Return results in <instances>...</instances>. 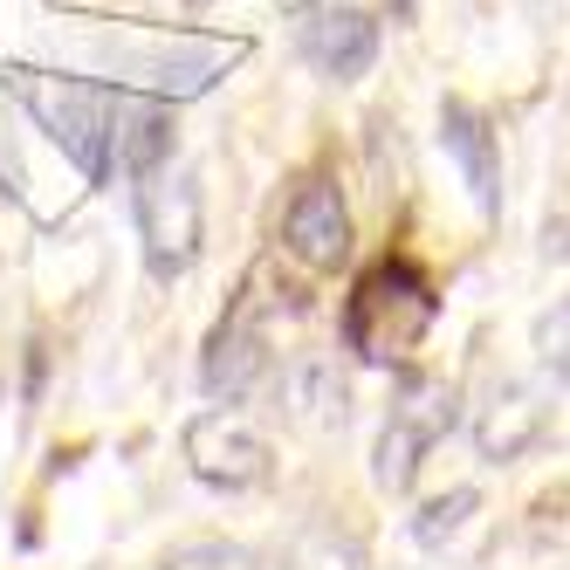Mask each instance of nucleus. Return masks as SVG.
<instances>
[{
	"label": "nucleus",
	"mask_w": 570,
	"mask_h": 570,
	"mask_svg": "<svg viewBox=\"0 0 570 570\" xmlns=\"http://www.w3.org/2000/svg\"><path fill=\"white\" fill-rule=\"evenodd\" d=\"M186 461H193L199 481H214V488H262L275 474L268 440L240 413H199L186 426Z\"/></svg>",
	"instance_id": "nucleus-6"
},
{
	"label": "nucleus",
	"mask_w": 570,
	"mask_h": 570,
	"mask_svg": "<svg viewBox=\"0 0 570 570\" xmlns=\"http://www.w3.org/2000/svg\"><path fill=\"white\" fill-rule=\"evenodd\" d=\"M282 240H289V255L303 268H337L351 255V214L331 179H303L289 214H282Z\"/></svg>",
	"instance_id": "nucleus-7"
},
{
	"label": "nucleus",
	"mask_w": 570,
	"mask_h": 570,
	"mask_svg": "<svg viewBox=\"0 0 570 570\" xmlns=\"http://www.w3.org/2000/svg\"><path fill=\"white\" fill-rule=\"evenodd\" d=\"M433 323H440V289H433V275L405 255H379L357 275V289L344 303V337L364 364L413 357Z\"/></svg>",
	"instance_id": "nucleus-1"
},
{
	"label": "nucleus",
	"mask_w": 570,
	"mask_h": 570,
	"mask_svg": "<svg viewBox=\"0 0 570 570\" xmlns=\"http://www.w3.org/2000/svg\"><path fill=\"white\" fill-rule=\"evenodd\" d=\"M461 426V399L446 379L433 372H405L399 392H392V413H385V433H379V488H392V495H405L420 474V461L433 454V446Z\"/></svg>",
	"instance_id": "nucleus-3"
},
{
	"label": "nucleus",
	"mask_w": 570,
	"mask_h": 570,
	"mask_svg": "<svg viewBox=\"0 0 570 570\" xmlns=\"http://www.w3.org/2000/svg\"><path fill=\"white\" fill-rule=\"evenodd\" d=\"M303 56L323 76L351 83V76L379 62V21H364L357 8H316V14H303Z\"/></svg>",
	"instance_id": "nucleus-9"
},
{
	"label": "nucleus",
	"mask_w": 570,
	"mask_h": 570,
	"mask_svg": "<svg viewBox=\"0 0 570 570\" xmlns=\"http://www.w3.org/2000/svg\"><path fill=\"white\" fill-rule=\"evenodd\" d=\"M8 83L90 179H117L110 145H117V117H125V90L83 83V76H42V69H14Z\"/></svg>",
	"instance_id": "nucleus-2"
},
{
	"label": "nucleus",
	"mask_w": 570,
	"mask_h": 570,
	"mask_svg": "<svg viewBox=\"0 0 570 570\" xmlns=\"http://www.w3.org/2000/svg\"><path fill=\"white\" fill-rule=\"evenodd\" d=\"M440 145H446V158L461 166L474 207L495 220V214H502V151H495L488 117H481L474 104H461V97H446V104H440Z\"/></svg>",
	"instance_id": "nucleus-8"
},
{
	"label": "nucleus",
	"mask_w": 570,
	"mask_h": 570,
	"mask_svg": "<svg viewBox=\"0 0 570 570\" xmlns=\"http://www.w3.org/2000/svg\"><path fill=\"white\" fill-rule=\"evenodd\" d=\"M104 62L138 83L145 97H199L234 62V42H199V35H117L104 42Z\"/></svg>",
	"instance_id": "nucleus-5"
},
{
	"label": "nucleus",
	"mask_w": 570,
	"mask_h": 570,
	"mask_svg": "<svg viewBox=\"0 0 570 570\" xmlns=\"http://www.w3.org/2000/svg\"><path fill=\"white\" fill-rule=\"evenodd\" d=\"M474 509H481V495H474V488H454V495H446V502H433V509H426V515L413 522V537H420L426 550H440V543L454 537V529H461V522H468Z\"/></svg>",
	"instance_id": "nucleus-13"
},
{
	"label": "nucleus",
	"mask_w": 570,
	"mask_h": 570,
	"mask_svg": "<svg viewBox=\"0 0 570 570\" xmlns=\"http://www.w3.org/2000/svg\"><path fill=\"white\" fill-rule=\"evenodd\" d=\"M537 357H543V372L557 385H570V296L537 316Z\"/></svg>",
	"instance_id": "nucleus-12"
},
{
	"label": "nucleus",
	"mask_w": 570,
	"mask_h": 570,
	"mask_svg": "<svg viewBox=\"0 0 570 570\" xmlns=\"http://www.w3.org/2000/svg\"><path fill=\"white\" fill-rule=\"evenodd\" d=\"M158 570H262V563H255V550H240V543H186Z\"/></svg>",
	"instance_id": "nucleus-14"
},
{
	"label": "nucleus",
	"mask_w": 570,
	"mask_h": 570,
	"mask_svg": "<svg viewBox=\"0 0 570 570\" xmlns=\"http://www.w3.org/2000/svg\"><path fill=\"white\" fill-rule=\"evenodd\" d=\"M268 372V351H262V331H255V303H240L220 331H214V351H207V392L214 399H248L255 379Z\"/></svg>",
	"instance_id": "nucleus-10"
},
{
	"label": "nucleus",
	"mask_w": 570,
	"mask_h": 570,
	"mask_svg": "<svg viewBox=\"0 0 570 570\" xmlns=\"http://www.w3.org/2000/svg\"><path fill=\"white\" fill-rule=\"evenodd\" d=\"M543 433H550V405L529 392V385H502L495 405H488L481 426H474V440H481L488 461H515V454H529Z\"/></svg>",
	"instance_id": "nucleus-11"
},
{
	"label": "nucleus",
	"mask_w": 570,
	"mask_h": 570,
	"mask_svg": "<svg viewBox=\"0 0 570 570\" xmlns=\"http://www.w3.org/2000/svg\"><path fill=\"white\" fill-rule=\"evenodd\" d=\"M131 220H138V240H145V268L158 282H179L199 262V186L173 158L131 179Z\"/></svg>",
	"instance_id": "nucleus-4"
}]
</instances>
